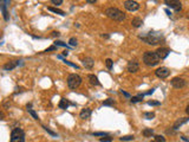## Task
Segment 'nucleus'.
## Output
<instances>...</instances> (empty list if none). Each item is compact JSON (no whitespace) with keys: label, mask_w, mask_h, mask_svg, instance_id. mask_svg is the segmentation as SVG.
Instances as JSON below:
<instances>
[{"label":"nucleus","mask_w":189,"mask_h":142,"mask_svg":"<svg viewBox=\"0 0 189 142\" xmlns=\"http://www.w3.org/2000/svg\"><path fill=\"white\" fill-rule=\"evenodd\" d=\"M143 62L145 65L148 66H155L160 63V58L157 57L156 52H153V51H147L144 55H143Z\"/></svg>","instance_id":"7ed1b4c3"},{"label":"nucleus","mask_w":189,"mask_h":142,"mask_svg":"<svg viewBox=\"0 0 189 142\" xmlns=\"http://www.w3.org/2000/svg\"><path fill=\"white\" fill-rule=\"evenodd\" d=\"M67 55H69V51H67V50H65V51L63 52V56H67Z\"/></svg>","instance_id":"37998d69"},{"label":"nucleus","mask_w":189,"mask_h":142,"mask_svg":"<svg viewBox=\"0 0 189 142\" xmlns=\"http://www.w3.org/2000/svg\"><path fill=\"white\" fill-rule=\"evenodd\" d=\"M27 110H29V112H30V114H31V115H32V117H33V118H34V120H37V121H38V120H39V117H38V115H37V114H36V111L33 110V109H27Z\"/></svg>","instance_id":"c85d7f7f"},{"label":"nucleus","mask_w":189,"mask_h":142,"mask_svg":"<svg viewBox=\"0 0 189 142\" xmlns=\"http://www.w3.org/2000/svg\"><path fill=\"white\" fill-rule=\"evenodd\" d=\"M88 78L90 79V83H91L92 85H101V83H99V80H98V77H97V76H94V75H89Z\"/></svg>","instance_id":"6ab92c4d"},{"label":"nucleus","mask_w":189,"mask_h":142,"mask_svg":"<svg viewBox=\"0 0 189 142\" xmlns=\"http://www.w3.org/2000/svg\"><path fill=\"white\" fill-rule=\"evenodd\" d=\"M94 136H107V133H92Z\"/></svg>","instance_id":"f704fd0d"},{"label":"nucleus","mask_w":189,"mask_h":142,"mask_svg":"<svg viewBox=\"0 0 189 142\" xmlns=\"http://www.w3.org/2000/svg\"><path fill=\"white\" fill-rule=\"evenodd\" d=\"M64 63H65V64H67V65H70V66H72V68H75V69H79V66H78V65H76V64L71 63V62H67L66 59H64Z\"/></svg>","instance_id":"473e14b6"},{"label":"nucleus","mask_w":189,"mask_h":142,"mask_svg":"<svg viewBox=\"0 0 189 142\" xmlns=\"http://www.w3.org/2000/svg\"><path fill=\"white\" fill-rule=\"evenodd\" d=\"M142 40L149 45H157V44H161V42H163V36L162 33L160 32H147L145 34H142L140 36Z\"/></svg>","instance_id":"f257e3e1"},{"label":"nucleus","mask_w":189,"mask_h":142,"mask_svg":"<svg viewBox=\"0 0 189 142\" xmlns=\"http://www.w3.org/2000/svg\"><path fill=\"white\" fill-rule=\"evenodd\" d=\"M154 90H155V89H150V90H149L148 93H145V94H144V95H151V94H153V93H154Z\"/></svg>","instance_id":"ea45409f"},{"label":"nucleus","mask_w":189,"mask_h":142,"mask_svg":"<svg viewBox=\"0 0 189 142\" xmlns=\"http://www.w3.org/2000/svg\"><path fill=\"white\" fill-rule=\"evenodd\" d=\"M172 85L174 88H176V89H182V88H184L187 85V82L183 78H181V77H174L172 79Z\"/></svg>","instance_id":"6e6552de"},{"label":"nucleus","mask_w":189,"mask_h":142,"mask_svg":"<svg viewBox=\"0 0 189 142\" xmlns=\"http://www.w3.org/2000/svg\"><path fill=\"white\" fill-rule=\"evenodd\" d=\"M91 109L90 108H85V109H83V110L80 111V114H79V117L82 118V120H88L90 116H91Z\"/></svg>","instance_id":"4468645a"},{"label":"nucleus","mask_w":189,"mask_h":142,"mask_svg":"<svg viewBox=\"0 0 189 142\" xmlns=\"http://www.w3.org/2000/svg\"><path fill=\"white\" fill-rule=\"evenodd\" d=\"M57 49V46L56 45H52V46H50L48 49H46V51L45 52H48V51H53V50H56Z\"/></svg>","instance_id":"e433bc0d"},{"label":"nucleus","mask_w":189,"mask_h":142,"mask_svg":"<svg viewBox=\"0 0 189 142\" xmlns=\"http://www.w3.org/2000/svg\"><path fill=\"white\" fill-rule=\"evenodd\" d=\"M187 122H189V117H182V118H178V120L174 123L173 130H177L180 127L183 126V125H184V123H187Z\"/></svg>","instance_id":"f8f14e48"},{"label":"nucleus","mask_w":189,"mask_h":142,"mask_svg":"<svg viewBox=\"0 0 189 142\" xmlns=\"http://www.w3.org/2000/svg\"><path fill=\"white\" fill-rule=\"evenodd\" d=\"M188 18H189V14H188Z\"/></svg>","instance_id":"de8ad7c7"},{"label":"nucleus","mask_w":189,"mask_h":142,"mask_svg":"<svg viewBox=\"0 0 189 142\" xmlns=\"http://www.w3.org/2000/svg\"><path fill=\"white\" fill-rule=\"evenodd\" d=\"M59 36V32H52V37H58Z\"/></svg>","instance_id":"58836bf2"},{"label":"nucleus","mask_w":189,"mask_h":142,"mask_svg":"<svg viewBox=\"0 0 189 142\" xmlns=\"http://www.w3.org/2000/svg\"><path fill=\"white\" fill-rule=\"evenodd\" d=\"M186 112L189 115V104H188V107H187V109H186Z\"/></svg>","instance_id":"a18cd8bd"},{"label":"nucleus","mask_w":189,"mask_h":142,"mask_svg":"<svg viewBox=\"0 0 189 142\" xmlns=\"http://www.w3.org/2000/svg\"><path fill=\"white\" fill-rule=\"evenodd\" d=\"M94 61L91 57H85V58L83 59V65H84L86 69H92V68H94Z\"/></svg>","instance_id":"2eb2a0df"},{"label":"nucleus","mask_w":189,"mask_h":142,"mask_svg":"<svg viewBox=\"0 0 189 142\" xmlns=\"http://www.w3.org/2000/svg\"><path fill=\"white\" fill-rule=\"evenodd\" d=\"M51 2H52L53 5H60V4L63 2V1H62V0H52Z\"/></svg>","instance_id":"c9c22d12"},{"label":"nucleus","mask_w":189,"mask_h":142,"mask_svg":"<svg viewBox=\"0 0 189 142\" xmlns=\"http://www.w3.org/2000/svg\"><path fill=\"white\" fill-rule=\"evenodd\" d=\"M181 139H182V140H183V141H186V142H189V140H188V139H187V137H186V136H181Z\"/></svg>","instance_id":"a19ab883"},{"label":"nucleus","mask_w":189,"mask_h":142,"mask_svg":"<svg viewBox=\"0 0 189 142\" xmlns=\"http://www.w3.org/2000/svg\"><path fill=\"white\" fill-rule=\"evenodd\" d=\"M143 97H144V94H140L137 95V96H134V97H131V103H136V102H141L142 99H143Z\"/></svg>","instance_id":"412c9836"},{"label":"nucleus","mask_w":189,"mask_h":142,"mask_svg":"<svg viewBox=\"0 0 189 142\" xmlns=\"http://www.w3.org/2000/svg\"><path fill=\"white\" fill-rule=\"evenodd\" d=\"M143 135H144V137H151L154 135V130L153 129H144Z\"/></svg>","instance_id":"4be33fe9"},{"label":"nucleus","mask_w":189,"mask_h":142,"mask_svg":"<svg viewBox=\"0 0 189 142\" xmlns=\"http://www.w3.org/2000/svg\"><path fill=\"white\" fill-rule=\"evenodd\" d=\"M164 4H166L167 6L174 8V10L177 11V12L181 11V8H182V4H181V1H178V0H166Z\"/></svg>","instance_id":"1a4fd4ad"},{"label":"nucleus","mask_w":189,"mask_h":142,"mask_svg":"<svg viewBox=\"0 0 189 142\" xmlns=\"http://www.w3.org/2000/svg\"><path fill=\"white\" fill-rule=\"evenodd\" d=\"M103 106H107V107H113L115 106V101L112 98H108L103 102Z\"/></svg>","instance_id":"5701e85b"},{"label":"nucleus","mask_w":189,"mask_h":142,"mask_svg":"<svg viewBox=\"0 0 189 142\" xmlns=\"http://www.w3.org/2000/svg\"><path fill=\"white\" fill-rule=\"evenodd\" d=\"M142 24H143V20H142L141 18H137V17L134 18L132 21H131V25H132L134 27H136V29L140 27V26H142Z\"/></svg>","instance_id":"a211bd4d"},{"label":"nucleus","mask_w":189,"mask_h":142,"mask_svg":"<svg viewBox=\"0 0 189 142\" xmlns=\"http://www.w3.org/2000/svg\"><path fill=\"white\" fill-rule=\"evenodd\" d=\"M148 104L149 106H160V102L158 101H148Z\"/></svg>","instance_id":"72a5a7b5"},{"label":"nucleus","mask_w":189,"mask_h":142,"mask_svg":"<svg viewBox=\"0 0 189 142\" xmlns=\"http://www.w3.org/2000/svg\"><path fill=\"white\" fill-rule=\"evenodd\" d=\"M102 37H104V38H109V36H108V34H102Z\"/></svg>","instance_id":"49530a36"},{"label":"nucleus","mask_w":189,"mask_h":142,"mask_svg":"<svg viewBox=\"0 0 189 142\" xmlns=\"http://www.w3.org/2000/svg\"><path fill=\"white\" fill-rule=\"evenodd\" d=\"M80 84H82V78H80V76H78L77 74H71L67 77V87L70 89L76 90Z\"/></svg>","instance_id":"20e7f679"},{"label":"nucleus","mask_w":189,"mask_h":142,"mask_svg":"<svg viewBox=\"0 0 189 142\" xmlns=\"http://www.w3.org/2000/svg\"><path fill=\"white\" fill-rule=\"evenodd\" d=\"M121 93H122V94L124 95V96H125V97H130V95L128 94V93H125V91H124V90H121Z\"/></svg>","instance_id":"4c0bfd02"},{"label":"nucleus","mask_w":189,"mask_h":142,"mask_svg":"<svg viewBox=\"0 0 189 142\" xmlns=\"http://www.w3.org/2000/svg\"><path fill=\"white\" fill-rule=\"evenodd\" d=\"M43 128H44V129L46 130V131L48 133V134H50V135H52V136H57V134H56L54 131H52V130H51L50 128H47V127H45V126H43Z\"/></svg>","instance_id":"c756f323"},{"label":"nucleus","mask_w":189,"mask_h":142,"mask_svg":"<svg viewBox=\"0 0 189 142\" xmlns=\"http://www.w3.org/2000/svg\"><path fill=\"white\" fill-rule=\"evenodd\" d=\"M54 45H56V46H65V47H67V45H66L65 43H63V42H60V40H56V42H54Z\"/></svg>","instance_id":"7c9ffc66"},{"label":"nucleus","mask_w":189,"mask_h":142,"mask_svg":"<svg viewBox=\"0 0 189 142\" xmlns=\"http://www.w3.org/2000/svg\"><path fill=\"white\" fill-rule=\"evenodd\" d=\"M99 141L101 142H111L112 141V137L109 136V135H107L105 137H104V136H103V137H101V139H99Z\"/></svg>","instance_id":"bb28decb"},{"label":"nucleus","mask_w":189,"mask_h":142,"mask_svg":"<svg viewBox=\"0 0 189 142\" xmlns=\"http://www.w3.org/2000/svg\"><path fill=\"white\" fill-rule=\"evenodd\" d=\"M155 75L157 76L158 78L164 79L170 75V70L168 68H166V66H161V68H158L157 70L155 71Z\"/></svg>","instance_id":"0eeeda50"},{"label":"nucleus","mask_w":189,"mask_h":142,"mask_svg":"<svg viewBox=\"0 0 189 142\" xmlns=\"http://www.w3.org/2000/svg\"><path fill=\"white\" fill-rule=\"evenodd\" d=\"M10 142H25V133L21 128H14L11 133Z\"/></svg>","instance_id":"39448f33"},{"label":"nucleus","mask_w":189,"mask_h":142,"mask_svg":"<svg viewBox=\"0 0 189 142\" xmlns=\"http://www.w3.org/2000/svg\"><path fill=\"white\" fill-rule=\"evenodd\" d=\"M86 2H88V4H94V2H96V0H88Z\"/></svg>","instance_id":"79ce46f5"},{"label":"nucleus","mask_w":189,"mask_h":142,"mask_svg":"<svg viewBox=\"0 0 189 142\" xmlns=\"http://www.w3.org/2000/svg\"><path fill=\"white\" fill-rule=\"evenodd\" d=\"M144 117L148 118V120H153L155 117V112H145L144 114Z\"/></svg>","instance_id":"a878e982"},{"label":"nucleus","mask_w":189,"mask_h":142,"mask_svg":"<svg viewBox=\"0 0 189 142\" xmlns=\"http://www.w3.org/2000/svg\"><path fill=\"white\" fill-rule=\"evenodd\" d=\"M105 64H107V68H108L109 70H111V69H112V65H113V62L111 61L110 58H108V59L105 61Z\"/></svg>","instance_id":"cd10ccee"},{"label":"nucleus","mask_w":189,"mask_h":142,"mask_svg":"<svg viewBox=\"0 0 189 142\" xmlns=\"http://www.w3.org/2000/svg\"><path fill=\"white\" fill-rule=\"evenodd\" d=\"M126 69H128V71L129 72H131V74H134V72H137L138 70H140V65H138V62L137 61H130L128 65H126Z\"/></svg>","instance_id":"9b49d317"},{"label":"nucleus","mask_w":189,"mask_h":142,"mask_svg":"<svg viewBox=\"0 0 189 142\" xmlns=\"http://www.w3.org/2000/svg\"><path fill=\"white\" fill-rule=\"evenodd\" d=\"M153 142H166V139H164L162 135H155Z\"/></svg>","instance_id":"b1692460"},{"label":"nucleus","mask_w":189,"mask_h":142,"mask_svg":"<svg viewBox=\"0 0 189 142\" xmlns=\"http://www.w3.org/2000/svg\"><path fill=\"white\" fill-rule=\"evenodd\" d=\"M155 52H156L157 57L160 58V61H162V59H166V58L168 57V55L170 53V50L167 49V47H160Z\"/></svg>","instance_id":"9d476101"},{"label":"nucleus","mask_w":189,"mask_h":142,"mask_svg":"<svg viewBox=\"0 0 189 142\" xmlns=\"http://www.w3.org/2000/svg\"><path fill=\"white\" fill-rule=\"evenodd\" d=\"M105 16L108 17V18H110V19H112V20H115V21H118V23H121V21H123L125 19V14L123 13V11H121L117 7H109V8H107L105 10Z\"/></svg>","instance_id":"f03ea898"},{"label":"nucleus","mask_w":189,"mask_h":142,"mask_svg":"<svg viewBox=\"0 0 189 142\" xmlns=\"http://www.w3.org/2000/svg\"><path fill=\"white\" fill-rule=\"evenodd\" d=\"M0 120H4V114L2 112H0Z\"/></svg>","instance_id":"c03bdc74"},{"label":"nucleus","mask_w":189,"mask_h":142,"mask_svg":"<svg viewBox=\"0 0 189 142\" xmlns=\"http://www.w3.org/2000/svg\"><path fill=\"white\" fill-rule=\"evenodd\" d=\"M5 4H6V1H0V10H1L2 14H4V19L7 21L10 19V17H8V12H7V8H6L7 5H5Z\"/></svg>","instance_id":"ddd939ff"},{"label":"nucleus","mask_w":189,"mask_h":142,"mask_svg":"<svg viewBox=\"0 0 189 142\" xmlns=\"http://www.w3.org/2000/svg\"><path fill=\"white\" fill-rule=\"evenodd\" d=\"M69 43H70L71 46H77V39H76V38H71Z\"/></svg>","instance_id":"2f4dec72"},{"label":"nucleus","mask_w":189,"mask_h":142,"mask_svg":"<svg viewBox=\"0 0 189 142\" xmlns=\"http://www.w3.org/2000/svg\"><path fill=\"white\" fill-rule=\"evenodd\" d=\"M135 137H134V135H126V136H122V137H119V140L121 141H132Z\"/></svg>","instance_id":"393cba45"},{"label":"nucleus","mask_w":189,"mask_h":142,"mask_svg":"<svg viewBox=\"0 0 189 142\" xmlns=\"http://www.w3.org/2000/svg\"><path fill=\"white\" fill-rule=\"evenodd\" d=\"M70 104H71V103H70L66 98H62V99H60V102H59V104H58V107H59L60 109H67Z\"/></svg>","instance_id":"f3484780"},{"label":"nucleus","mask_w":189,"mask_h":142,"mask_svg":"<svg viewBox=\"0 0 189 142\" xmlns=\"http://www.w3.org/2000/svg\"><path fill=\"white\" fill-rule=\"evenodd\" d=\"M123 5H124L125 10L130 11V12H135L140 8V4L137 1H134V0H126L123 2Z\"/></svg>","instance_id":"423d86ee"},{"label":"nucleus","mask_w":189,"mask_h":142,"mask_svg":"<svg viewBox=\"0 0 189 142\" xmlns=\"http://www.w3.org/2000/svg\"><path fill=\"white\" fill-rule=\"evenodd\" d=\"M19 65V61H16V62H8V63H6L4 65V69L5 70H7V71H11V70H13L14 68H17Z\"/></svg>","instance_id":"dca6fc26"},{"label":"nucleus","mask_w":189,"mask_h":142,"mask_svg":"<svg viewBox=\"0 0 189 142\" xmlns=\"http://www.w3.org/2000/svg\"><path fill=\"white\" fill-rule=\"evenodd\" d=\"M47 10L48 11H51V12H53V13H56V14H59V16H65V12L62 11V10H59V8H54V7H47Z\"/></svg>","instance_id":"aec40b11"}]
</instances>
